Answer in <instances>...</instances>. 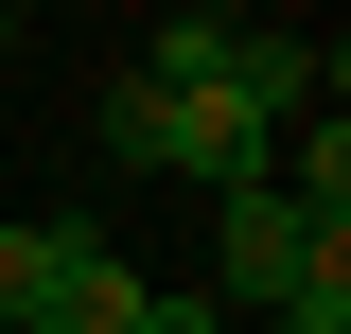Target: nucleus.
Wrapping results in <instances>:
<instances>
[{"label":"nucleus","mask_w":351,"mask_h":334,"mask_svg":"<svg viewBox=\"0 0 351 334\" xmlns=\"http://www.w3.org/2000/svg\"><path fill=\"white\" fill-rule=\"evenodd\" d=\"M141 334H228V317H211V299H158V282H141Z\"/></svg>","instance_id":"obj_4"},{"label":"nucleus","mask_w":351,"mask_h":334,"mask_svg":"<svg viewBox=\"0 0 351 334\" xmlns=\"http://www.w3.org/2000/svg\"><path fill=\"white\" fill-rule=\"evenodd\" d=\"M0 334H141V264L106 229H36L18 247V317Z\"/></svg>","instance_id":"obj_2"},{"label":"nucleus","mask_w":351,"mask_h":334,"mask_svg":"<svg viewBox=\"0 0 351 334\" xmlns=\"http://www.w3.org/2000/svg\"><path fill=\"white\" fill-rule=\"evenodd\" d=\"M334 264H351V211H299L281 176H263V194H228V247H211V317H228V299H246V317H281V299H299V282H334Z\"/></svg>","instance_id":"obj_1"},{"label":"nucleus","mask_w":351,"mask_h":334,"mask_svg":"<svg viewBox=\"0 0 351 334\" xmlns=\"http://www.w3.org/2000/svg\"><path fill=\"white\" fill-rule=\"evenodd\" d=\"M263 334H351V264H334V282H299V299H281Z\"/></svg>","instance_id":"obj_3"},{"label":"nucleus","mask_w":351,"mask_h":334,"mask_svg":"<svg viewBox=\"0 0 351 334\" xmlns=\"http://www.w3.org/2000/svg\"><path fill=\"white\" fill-rule=\"evenodd\" d=\"M0 53H18V18H0Z\"/></svg>","instance_id":"obj_5"}]
</instances>
